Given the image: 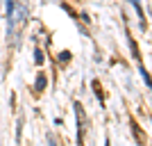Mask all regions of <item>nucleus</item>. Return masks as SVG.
<instances>
[{"mask_svg": "<svg viewBox=\"0 0 152 146\" xmlns=\"http://www.w3.org/2000/svg\"><path fill=\"white\" fill-rule=\"evenodd\" d=\"M45 87V76H39L37 78V89H43Z\"/></svg>", "mask_w": 152, "mask_h": 146, "instance_id": "1", "label": "nucleus"}, {"mask_svg": "<svg viewBox=\"0 0 152 146\" xmlns=\"http://www.w3.org/2000/svg\"><path fill=\"white\" fill-rule=\"evenodd\" d=\"M34 59H37V64H41V62H43V55H41V53L37 50V55H34Z\"/></svg>", "mask_w": 152, "mask_h": 146, "instance_id": "2", "label": "nucleus"}]
</instances>
